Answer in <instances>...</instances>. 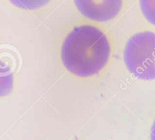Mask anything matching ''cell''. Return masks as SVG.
Listing matches in <instances>:
<instances>
[{"instance_id": "cell-5", "label": "cell", "mask_w": 155, "mask_h": 140, "mask_svg": "<svg viewBox=\"0 0 155 140\" xmlns=\"http://www.w3.org/2000/svg\"><path fill=\"white\" fill-rule=\"evenodd\" d=\"M15 7L26 11L38 10L48 5L51 0H8Z\"/></svg>"}, {"instance_id": "cell-3", "label": "cell", "mask_w": 155, "mask_h": 140, "mask_svg": "<svg viewBox=\"0 0 155 140\" xmlns=\"http://www.w3.org/2000/svg\"><path fill=\"white\" fill-rule=\"evenodd\" d=\"M78 11L97 23L111 21L121 14L124 0H73Z\"/></svg>"}, {"instance_id": "cell-1", "label": "cell", "mask_w": 155, "mask_h": 140, "mask_svg": "<svg viewBox=\"0 0 155 140\" xmlns=\"http://www.w3.org/2000/svg\"><path fill=\"white\" fill-rule=\"evenodd\" d=\"M112 56L108 34L91 24L74 26L67 33L60 50L61 62L68 73L90 78L106 69Z\"/></svg>"}, {"instance_id": "cell-4", "label": "cell", "mask_w": 155, "mask_h": 140, "mask_svg": "<svg viewBox=\"0 0 155 140\" xmlns=\"http://www.w3.org/2000/svg\"><path fill=\"white\" fill-rule=\"evenodd\" d=\"M14 87V77L11 69L0 64V98L8 96Z\"/></svg>"}, {"instance_id": "cell-7", "label": "cell", "mask_w": 155, "mask_h": 140, "mask_svg": "<svg viewBox=\"0 0 155 140\" xmlns=\"http://www.w3.org/2000/svg\"><path fill=\"white\" fill-rule=\"evenodd\" d=\"M150 140H155V120L152 125L151 130H150Z\"/></svg>"}, {"instance_id": "cell-6", "label": "cell", "mask_w": 155, "mask_h": 140, "mask_svg": "<svg viewBox=\"0 0 155 140\" xmlns=\"http://www.w3.org/2000/svg\"><path fill=\"white\" fill-rule=\"evenodd\" d=\"M139 5L144 18L155 27V0H139Z\"/></svg>"}, {"instance_id": "cell-2", "label": "cell", "mask_w": 155, "mask_h": 140, "mask_svg": "<svg viewBox=\"0 0 155 140\" xmlns=\"http://www.w3.org/2000/svg\"><path fill=\"white\" fill-rule=\"evenodd\" d=\"M123 61L134 77L155 80V32L142 31L132 36L125 46Z\"/></svg>"}]
</instances>
